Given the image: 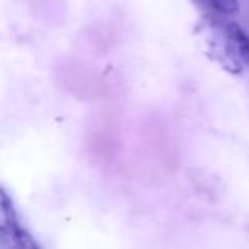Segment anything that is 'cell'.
I'll list each match as a JSON object with an SVG mask.
<instances>
[{
  "label": "cell",
  "instance_id": "1",
  "mask_svg": "<svg viewBox=\"0 0 249 249\" xmlns=\"http://www.w3.org/2000/svg\"><path fill=\"white\" fill-rule=\"evenodd\" d=\"M19 225V217L18 212H16L14 201L11 200L9 193L0 186V234L11 235L14 234Z\"/></svg>",
  "mask_w": 249,
  "mask_h": 249
},
{
  "label": "cell",
  "instance_id": "2",
  "mask_svg": "<svg viewBox=\"0 0 249 249\" xmlns=\"http://www.w3.org/2000/svg\"><path fill=\"white\" fill-rule=\"evenodd\" d=\"M225 33H227V38L234 48L235 55L241 58L242 63L249 67V35L235 22H229Z\"/></svg>",
  "mask_w": 249,
  "mask_h": 249
},
{
  "label": "cell",
  "instance_id": "3",
  "mask_svg": "<svg viewBox=\"0 0 249 249\" xmlns=\"http://www.w3.org/2000/svg\"><path fill=\"white\" fill-rule=\"evenodd\" d=\"M220 16H234L239 11V0H200Z\"/></svg>",
  "mask_w": 249,
  "mask_h": 249
},
{
  "label": "cell",
  "instance_id": "4",
  "mask_svg": "<svg viewBox=\"0 0 249 249\" xmlns=\"http://www.w3.org/2000/svg\"><path fill=\"white\" fill-rule=\"evenodd\" d=\"M12 239H14L16 249H41L38 242H36V239L21 227L12 234Z\"/></svg>",
  "mask_w": 249,
  "mask_h": 249
}]
</instances>
